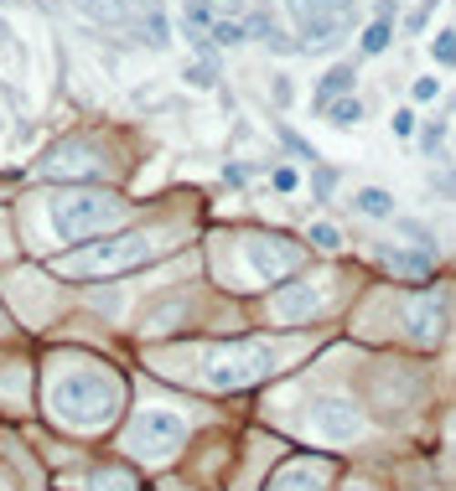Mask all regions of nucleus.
<instances>
[{
    "label": "nucleus",
    "mask_w": 456,
    "mask_h": 491,
    "mask_svg": "<svg viewBox=\"0 0 456 491\" xmlns=\"http://www.w3.org/2000/svg\"><path fill=\"white\" fill-rule=\"evenodd\" d=\"M130 207L119 202L114 191H57L52 197V222H57V233L63 238H88L98 228H114V222H125Z\"/></svg>",
    "instance_id": "1"
},
{
    "label": "nucleus",
    "mask_w": 456,
    "mask_h": 491,
    "mask_svg": "<svg viewBox=\"0 0 456 491\" xmlns=\"http://www.w3.org/2000/svg\"><path fill=\"white\" fill-rule=\"evenodd\" d=\"M389 21H368V32L358 36V47L368 52V57H378V52H389Z\"/></svg>",
    "instance_id": "14"
},
{
    "label": "nucleus",
    "mask_w": 456,
    "mask_h": 491,
    "mask_svg": "<svg viewBox=\"0 0 456 491\" xmlns=\"http://www.w3.org/2000/svg\"><path fill=\"white\" fill-rule=\"evenodd\" d=\"M353 207H358L363 218H394V197H389L384 187H363Z\"/></svg>",
    "instance_id": "11"
},
{
    "label": "nucleus",
    "mask_w": 456,
    "mask_h": 491,
    "mask_svg": "<svg viewBox=\"0 0 456 491\" xmlns=\"http://www.w3.org/2000/svg\"><path fill=\"white\" fill-rule=\"evenodd\" d=\"M409 94L420 98V104H430V98L440 94V83H436V78H415V88H409Z\"/></svg>",
    "instance_id": "25"
},
{
    "label": "nucleus",
    "mask_w": 456,
    "mask_h": 491,
    "mask_svg": "<svg viewBox=\"0 0 456 491\" xmlns=\"http://www.w3.org/2000/svg\"><path fill=\"white\" fill-rule=\"evenodd\" d=\"M405 326H409V336H415L420 347H436L440 336H446V326H451L446 295H440V290H420V295H409V305H405Z\"/></svg>",
    "instance_id": "5"
},
{
    "label": "nucleus",
    "mask_w": 456,
    "mask_h": 491,
    "mask_svg": "<svg viewBox=\"0 0 456 491\" xmlns=\"http://www.w3.org/2000/svg\"><path fill=\"white\" fill-rule=\"evenodd\" d=\"M0 52H5V57H11L16 67H26V47H21V36L5 26V16H0Z\"/></svg>",
    "instance_id": "16"
},
{
    "label": "nucleus",
    "mask_w": 456,
    "mask_h": 491,
    "mask_svg": "<svg viewBox=\"0 0 456 491\" xmlns=\"http://www.w3.org/2000/svg\"><path fill=\"white\" fill-rule=\"evenodd\" d=\"M436 5H440V0H420V5H415V11L405 16V32H415V36H420V32H425V21H430V11H436Z\"/></svg>",
    "instance_id": "20"
},
{
    "label": "nucleus",
    "mask_w": 456,
    "mask_h": 491,
    "mask_svg": "<svg viewBox=\"0 0 456 491\" xmlns=\"http://www.w3.org/2000/svg\"><path fill=\"white\" fill-rule=\"evenodd\" d=\"M208 36H212V47H239V42H249L244 21H212Z\"/></svg>",
    "instance_id": "13"
},
{
    "label": "nucleus",
    "mask_w": 456,
    "mask_h": 491,
    "mask_svg": "<svg viewBox=\"0 0 456 491\" xmlns=\"http://www.w3.org/2000/svg\"><path fill=\"white\" fill-rule=\"evenodd\" d=\"M399 233H405V238H415V249H420V254H436V243H430V228H420L415 218H405V222H399Z\"/></svg>",
    "instance_id": "18"
},
{
    "label": "nucleus",
    "mask_w": 456,
    "mask_h": 491,
    "mask_svg": "<svg viewBox=\"0 0 456 491\" xmlns=\"http://www.w3.org/2000/svg\"><path fill=\"white\" fill-rule=\"evenodd\" d=\"M394 11H399V5H394V0H378V11H374V21H394Z\"/></svg>",
    "instance_id": "28"
},
{
    "label": "nucleus",
    "mask_w": 456,
    "mask_h": 491,
    "mask_svg": "<svg viewBox=\"0 0 456 491\" xmlns=\"http://www.w3.org/2000/svg\"><path fill=\"white\" fill-rule=\"evenodd\" d=\"M436 187H440V191H456V176H440Z\"/></svg>",
    "instance_id": "29"
},
{
    "label": "nucleus",
    "mask_w": 456,
    "mask_h": 491,
    "mask_svg": "<svg viewBox=\"0 0 456 491\" xmlns=\"http://www.w3.org/2000/svg\"><path fill=\"white\" fill-rule=\"evenodd\" d=\"M181 78L192 83V88H212V83H218V63H202V57H197V63H187Z\"/></svg>",
    "instance_id": "15"
},
{
    "label": "nucleus",
    "mask_w": 456,
    "mask_h": 491,
    "mask_svg": "<svg viewBox=\"0 0 456 491\" xmlns=\"http://www.w3.org/2000/svg\"><path fill=\"white\" fill-rule=\"evenodd\" d=\"M0 5H11V0H0Z\"/></svg>",
    "instance_id": "30"
},
{
    "label": "nucleus",
    "mask_w": 456,
    "mask_h": 491,
    "mask_svg": "<svg viewBox=\"0 0 456 491\" xmlns=\"http://www.w3.org/2000/svg\"><path fill=\"white\" fill-rule=\"evenodd\" d=\"M285 11H291L295 32H301V52H322L353 32L358 0H285Z\"/></svg>",
    "instance_id": "2"
},
{
    "label": "nucleus",
    "mask_w": 456,
    "mask_h": 491,
    "mask_svg": "<svg viewBox=\"0 0 456 491\" xmlns=\"http://www.w3.org/2000/svg\"><path fill=\"white\" fill-rule=\"evenodd\" d=\"M353 83H358V73H353V63H337V67H326L322 83H316V109H326L332 98H347L353 94Z\"/></svg>",
    "instance_id": "10"
},
{
    "label": "nucleus",
    "mask_w": 456,
    "mask_h": 491,
    "mask_svg": "<svg viewBox=\"0 0 456 491\" xmlns=\"http://www.w3.org/2000/svg\"><path fill=\"white\" fill-rule=\"evenodd\" d=\"M430 52H436L440 67H456V32H436V47Z\"/></svg>",
    "instance_id": "19"
},
{
    "label": "nucleus",
    "mask_w": 456,
    "mask_h": 491,
    "mask_svg": "<svg viewBox=\"0 0 456 491\" xmlns=\"http://www.w3.org/2000/svg\"><path fill=\"white\" fill-rule=\"evenodd\" d=\"M280 140L291 145V150H295V156H301V160H311V166H322V160H316V150H311V145L301 140V135H295V129H285V125H280Z\"/></svg>",
    "instance_id": "23"
},
{
    "label": "nucleus",
    "mask_w": 456,
    "mask_h": 491,
    "mask_svg": "<svg viewBox=\"0 0 456 491\" xmlns=\"http://www.w3.org/2000/svg\"><path fill=\"white\" fill-rule=\"evenodd\" d=\"M244 176H249V166H223V181H233V187H239Z\"/></svg>",
    "instance_id": "27"
},
{
    "label": "nucleus",
    "mask_w": 456,
    "mask_h": 491,
    "mask_svg": "<svg viewBox=\"0 0 456 491\" xmlns=\"http://www.w3.org/2000/svg\"><path fill=\"white\" fill-rule=\"evenodd\" d=\"M270 352L264 347H228V352H212L208 357V383L212 388H239V383H254L270 373Z\"/></svg>",
    "instance_id": "4"
},
{
    "label": "nucleus",
    "mask_w": 456,
    "mask_h": 491,
    "mask_svg": "<svg viewBox=\"0 0 456 491\" xmlns=\"http://www.w3.org/2000/svg\"><path fill=\"white\" fill-rule=\"evenodd\" d=\"M316 429L332 435V440H353V435L363 429V419L347 409V404H316Z\"/></svg>",
    "instance_id": "9"
},
{
    "label": "nucleus",
    "mask_w": 456,
    "mask_h": 491,
    "mask_svg": "<svg viewBox=\"0 0 456 491\" xmlns=\"http://www.w3.org/2000/svg\"><path fill=\"white\" fill-rule=\"evenodd\" d=\"M326 119H332L337 129H353L363 119V104L353 94H347V98H332V104H326Z\"/></svg>",
    "instance_id": "12"
},
{
    "label": "nucleus",
    "mask_w": 456,
    "mask_h": 491,
    "mask_svg": "<svg viewBox=\"0 0 456 491\" xmlns=\"http://www.w3.org/2000/svg\"><path fill=\"white\" fill-rule=\"evenodd\" d=\"M378 259H384L394 274H405V280H425V274L436 270V254H420V249H399V243H378Z\"/></svg>",
    "instance_id": "8"
},
{
    "label": "nucleus",
    "mask_w": 456,
    "mask_h": 491,
    "mask_svg": "<svg viewBox=\"0 0 456 491\" xmlns=\"http://www.w3.org/2000/svg\"><path fill=\"white\" fill-rule=\"evenodd\" d=\"M440 140H446V119H430L420 129V156H440Z\"/></svg>",
    "instance_id": "17"
},
{
    "label": "nucleus",
    "mask_w": 456,
    "mask_h": 491,
    "mask_svg": "<svg viewBox=\"0 0 456 491\" xmlns=\"http://www.w3.org/2000/svg\"><path fill=\"white\" fill-rule=\"evenodd\" d=\"M156 259V233H130V238H109V243H98L88 254H73L63 259L67 274H119V270H135V264H146Z\"/></svg>",
    "instance_id": "3"
},
{
    "label": "nucleus",
    "mask_w": 456,
    "mask_h": 491,
    "mask_svg": "<svg viewBox=\"0 0 456 491\" xmlns=\"http://www.w3.org/2000/svg\"><path fill=\"white\" fill-rule=\"evenodd\" d=\"M311 187H316V202H326V197H332V187H337V171H332V166H316Z\"/></svg>",
    "instance_id": "22"
},
{
    "label": "nucleus",
    "mask_w": 456,
    "mask_h": 491,
    "mask_svg": "<svg viewBox=\"0 0 456 491\" xmlns=\"http://www.w3.org/2000/svg\"><path fill=\"white\" fill-rule=\"evenodd\" d=\"M270 181H275V191H295V187H301V176H295L291 166H275V176H270Z\"/></svg>",
    "instance_id": "24"
},
{
    "label": "nucleus",
    "mask_w": 456,
    "mask_h": 491,
    "mask_svg": "<svg viewBox=\"0 0 456 491\" xmlns=\"http://www.w3.org/2000/svg\"><path fill=\"white\" fill-rule=\"evenodd\" d=\"M177 440H181V425L171 419V414H140L135 429H130V445L140 450V455H166Z\"/></svg>",
    "instance_id": "6"
},
{
    "label": "nucleus",
    "mask_w": 456,
    "mask_h": 491,
    "mask_svg": "<svg viewBox=\"0 0 456 491\" xmlns=\"http://www.w3.org/2000/svg\"><path fill=\"white\" fill-rule=\"evenodd\" d=\"M394 135H399V140H409V135H415V114H409V109L394 114Z\"/></svg>",
    "instance_id": "26"
},
{
    "label": "nucleus",
    "mask_w": 456,
    "mask_h": 491,
    "mask_svg": "<svg viewBox=\"0 0 456 491\" xmlns=\"http://www.w3.org/2000/svg\"><path fill=\"white\" fill-rule=\"evenodd\" d=\"M311 243H316V249H337L342 233L332 228V222H311Z\"/></svg>",
    "instance_id": "21"
},
{
    "label": "nucleus",
    "mask_w": 456,
    "mask_h": 491,
    "mask_svg": "<svg viewBox=\"0 0 456 491\" xmlns=\"http://www.w3.org/2000/svg\"><path fill=\"white\" fill-rule=\"evenodd\" d=\"M249 254H254V264L264 270V280H280L285 270H295V249L285 238H254Z\"/></svg>",
    "instance_id": "7"
}]
</instances>
